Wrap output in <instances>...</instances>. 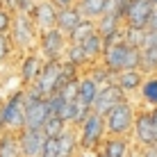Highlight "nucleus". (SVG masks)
<instances>
[{
	"label": "nucleus",
	"instance_id": "nucleus-39",
	"mask_svg": "<svg viewBox=\"0 0 157 157\" xmlns=\"http://www.w3.org/2000/svg\"><path fill=\"white\" fill-rule=\"evenodd\" d=\"M150 114H153V123H155V132H157V107H155V109H150Z\"/></svg>",
	"mask_w": 157,
	"mask_h": 157
},
{
	"label": "nucleus",
	"instance_id": "nucleus-26",
	"mask_svg": "<svg viewBox=\"0 0 157 157\" xmlns=\"http://www.w3.org/2000/svg\"><path fill=\"white\" fill-rule=\"evenodd\" d=\"M139 71L144 75H157V46L141 50V66Z\"/></svg>",
	"mask_w": 157,
	"mask_h": 157
},
{
	"label": "nucleus",
	"instance_id": "nucleus-17",
	"mask_svg": "<svg viewBox=\"0 0 157 157\" xmlns=\"http://www.w3.org/2000/svg\"><path fill=\"white\" fill-rule=\"evenodd\" d=\"M98 91H100V86L96 84V80L91 78V75H86L82 73L80 75V80H78V100L80 105H84V107H94V102H96V96H98Z\"/></svg>",
	"mask_w": 157,
	"mask_h": 157
},
{
	"label": "nucleus",
	"instance_id": "nucleus-10",
	"mask_svg": "<svg viewBox=\"0 0 157 157\" xmlns=\"http://www.w3.org/2000/svg\"><path fill=\"white\" fill-rule=\"evenodd\" d=\"M50 118L48 98H36L25 91V128L28 130H43L46 121Z\"/></svg>",
	"mask_w": 157,
	"mask_h": 157
},
{
	"label": "nucleus",
	"instance_id": "nucleus-40",
	"mask_svg": "<svg viewBox=\"0 0 157 157\" xmlns=\"http://www.w3.org/2000/svg\"><path fill=\"white\" fill-rule=\"evenodd\" d=\"M5 132H7V130H5V125H2V121H0V137H2Z\"/></svg>",
	"mask_w": 157,
	"mask_h": 157
},
{
	"label": "nucleus",
	"instance_id": "nucleus-22",
	"mask_svg": "<svg viewBox=\"0 0 157 157\" xmlns=\"http://www.w3.org/2000/svg\"><path fill=\"white\" fill-rule=\"evenodd\" d=\"M78 12L84 21H98L100 16H105V9H107V0H78Z\"/></svg>",
	"mask_w": 157,
	"mask_h": 157
},
{
	"label": "nucleus",
	"instance_id": "nucleus-6",
	"mask_svg": "<svg viewBox=\"0 0 157 157\" xmlns=\"http://www.w3.org/2000/svg\"><path fill=\"white\" fill-rule=\"evenodd\" d=\"M59 75H62V62H46L39 80L34 84H30L25 91L30 96H36V98H50L52 94H59V89H62Z\"/></svg>",
	"mask_w": 157,
	"mask_h": 157
},
{
	"label": "nucleus",
	"instance_id": "nucleus-12",
	"mask_svg": "<svg viewBox=\"0 0 157 157\" xmlns=\"http://www.w3.org/2000/svg\"><path fill=\"white\" fill-rule=\"evenodd\" d=\"M43 64H46V59H43L36 50L21 55V62H18V80H21V86H23V89H28L30 84H34L36 80H39V75L43 71Z\"/></svg>",
	"mask_w": 157,
	"mask_h": 157
},
{
	"label": "nucleus",
	"instance_id": "nucleus-16",
	"mask_svg": "<svg viewBox=\"0 0 157 157\" xmlns=\"http://www.w3.org/2000/svg\"><path fill=\"white\" fill-rule=\"evenodd\" d=\"M132 146L130 137H107L98 148V157H132Z\"/></svg>",
	"mask_w": 157,
	"mask_h": 157
},
{
	"label": "nucleus",
	"instance_id": "nucleus-8",
	"mask_svg": "<svg viewBox=\"0 0 157 157\" xmlns=\"http://www.w3.org/2000/svg\"><path fill=\"white\" fill-rule=\"evenodd\" d=\"M132 144L134 148H153L157 146V132H155V123L150 109H139L137 112V121L132 128Z\"/></svg>",
	"mask_w": 157,
	"mask_h": 157
},
{
	"label": "nucleus",
	"instance_id": "nucleus-43",
	"mask_svg": "<svg viewBox=\"0 0 157 157\" xmlns=\"http://www.w3.org/2000/svg\"><path fill=\"white\" fill-rule=\"evenodd\" d=\"M0 7H5V5H2V0H0Z\"/></svg>",
	"mask_w": 157,
	"mask_h": 157
},
{
	"label": "nucleus",
	"instance_id": "nucleus-7",
	"mask_svg": "<svg viewBox=\"0 0 157 157\" xmlns=\"http://www.w3.org/2000/svg\"><path fill=\"white\" fill-rule=\"evenodd\" d=\"M66 48H68V36L62 34V32L55 28V30L41 32L39 46H36V52H39L46 62H62Z\"/></svg>",
	"mask_w": 157,
	"mask_h": 157
},
{
	"label": "nucleus",
	"instance_id": "nucleus-25",
	"mask_svg": "<svg viewBox=\"0 0 157 157\" xmlns=\"http://www.w3.org/2000/svg\"><path fill=\"white\" fill-rule=\"evenodd\" d=\"M0 157H23L16 132H5L0 137Z\"/></svg>",
	"mask_w": 157,
	"mask_h": 157
},
{
	"label": "nucleus",
	"instance_id": "nucleus-4",
	"mask_svg": "<svg viewBox=\"0 0 157 157\" xmlns=\"http://www.w3.org/2000/svg\"><path fill=\"white\" fill-rule=\"evenodd\" d=\"M0 121L7 132H16L25 130V89L18 86L5 98L2 109H0Z\"/></svg>",
	"mask_w": 157,
	"mask_h": 157
},
{
	"label": "nucleus",
	"instance_id": "nucleus-15",
	"mask_svg": "<svg viewBox=\"0 0 157 157\" xmlns=\"http://www.w3.org/2000/svg\"><path fill=\"white\" fill-rule=\"evenodd\" d=\"M123 100H128V96L123 94L114 82H112L107 86H100V91H98V96H96V102H94V107H91V112L105 116L112 107H116L118 102H123Z\"/></svg>",
	"mask_w": 157,
	"mask_h": 157
},
{
	"label": "nucleus",
	"instance_id": "nucleus-1",
	"mask_svg": "<svg viewBox=\"0 0 157 157\" xmlns=\"http://www.w3.org/2000/svg\"><path fill=\"white\" fill-rule=\"evenodd\" d=\"M100 64L112 75H118L123 71H134L141 66V50L134 46H128L125 41H116L105 48Z\"/></svg>",
	"mask_w": 157,
	"mask_h": 157
},
{
	"label": "nucleus",
	"instance_id": "nucleus-9",
	"mask_svg": "<svg viewBox=\"0 0 157 157\" xmlns=\"http://www.w3.org/2000/svg\"><path fill=\"white\" fill-rule=\"evenodd\" d=\"M153 9L155 5L150 0H128V2H123V23H125V28L146 30L150 16H153Z\"/></svg>",
	"mask_w": 157,
	"mask_h": 157
},
{
	"label": "nucleus",
	"instance_id": "nucleus-19",
	"mask_svg": "<svg viewBox=\"0 0 157 157\" xmlns=\"http://www.w3.org/2000/svg\"><path fill=\"white\" fill-rule=\"evenodd\" d=\"M62 62L75 66L80 73H86V71H89V66L94 64V62L89 59V55L84 52L82 43H71V41H68V48H66V52H64V59H62Z\"/></svg>",
	"mask_w": 157,
	"mask_h": 157
},
{
	"label": "nucleus",
	"instance_id": "nucleus-41",
	"mask_svg": "<svg viewBox=\"0 0 157 157\" xmlns=\"http://www.w3.org/2000/svg\"><path fill=\"white\" fill-rule=\"evenodd\" d=\"M2 102H5V96L0 94V109H2Z\"/></svg>",
	"mask_w": 157,
	"mask_h": 157
},
{
	"label": "nucleus",
	"instance_id": "nucleus-38",
	"mask_svg": "<svg viewBox=\"0 0 157 157\" xmlns=\"http://www.w3.org/2000/svg\"><path fill=\"white\" fill-rule=\"evenodd\" d=\"M146 30H153V32H157V7L153 9V16H150V21H148V28Z\"/></svg>",
	"mask_w": 157,
	"mask_h": 157
},
{
	"label": "nucleus",
	"instance_id": "nucleus-33",
	"mask_svg": "<svg viewBox=\"0 0 157 157\" xmlns=\"http://www.w3.org/2000/svg\"><path fill=\"white\" fill-rule=\"evenodd\" d=\"M153 46H157V32H153V30H146L141 50H144V48H153Z\"/></svg>",
	"mask_w": 157,
	"mask_h": 157
},
{
	"label": "nucleus",
	"instance_id": "nucleus-20",
	"mask_svg": "<svg viewBox=\"0 0 157 157\" xmlns=\"http://www.w3.org/2000/svg\"><path fill=\"white\" fill-rule=\"evenodd\" d=\"M82 16H80L78 7H66V9H59L57 12V30L62 32V34L71 36L75 30H78V25L82 23Z\"/></svg>",
	"mask_w": 157,
	"mask_h": 157
},
{
	"label": "nucleus",
	"instance_id": "nucleus-2",
	"mask_svg": "<svg viewBox=\"0 0 157 157\" xmlns=\"http://www.w3.org/2000/svg\"><path fill=\"white\" fill-rule=\"evenodd\" d=\"M39 36L41 32L34 25L30 14H14V25H12V32H9V39L14 43L16 55H25V52L36 50Z\"/></svg>",
	"mask_w": 157,
	"mask_h": 157
},
{
	"label": "nucleus",
	"instance_id": "nucleus-5",
	"mask_svg": "<svg viewBox=\"0 0 157 157\" xmlns=\"http://www.w3.org/2000/svg\"><path fill=\"white\" fill-rule=\"evenodd\" d=\"M78 130V141H80V148L86 150V153H96L98 155V148L100 144L107 139V125H105V116L91 112L86 116V121L82 123Z\"/></svg>",
	"mask_w": 157,
	"mask_h": 157
},
{
	"label": "nucleus",
	"instance_id": "nucleus-27",
	"mask_svg": "<svg viewBox=\"0 0 157 157\" xmlns=\"http://www.w3.org/2000/svg\"><path fill=\"white\" fill-rule=\"evenodd\" d=\"M86 75H91V78L96 80V84H98V86H107V84L114 82V75L107 71V68L102 66L100 62H98V64H91L89 71H86Z\"/></svg>",
	"mask_w": 157,
	"mask_h": 157
},
{
	"label": "nucleus",
	"instance_id": "nucleus-34",
	"mask_svg": "<svg viewBox=\"0 0 157 157\" xmlns=\"http://www.w3.org/2000/svg\"><path fill=\"white\" fill-rule=\"evenodd\" d=\"M34 5H36V0H18V12L16 14H30Z\"/></svg>",
	"mask_w": 157,
	"mask_h": 157
},
{
	"label": "nucleus",
	"instance_id": "nucleus-14",
	"mask_svg": "<svg viewBox=\"0 0 157 157\" xmlns=\"http://www.w3.org/2000/svg\"><path fill=\"white\" fill-rule=\"evenodd\" d=\"M46 132L43 130H21L18 132V144H21V153L23 157H41L43 148H46Z\"/></svg>",
	"mask_w": 157,
	"mask_h": 157
},
{
	"label": "nucleus",
	"instance_id": "nucleus-44",
	"mask_svg": "<svg viewBox=\"0 0 157 157\" xmlns=\"http://www.w3.org/2000/svg\"><path fill=\"white\" fill-rule=\"evenodd\" d=\"M121 2H128V0H121Z\"/></svg>",
	"mask_w": 157,
	"mask_h": 157
},
{
	"label": "nucleus",
	"instance_id": "nucleus-31",
	"mask_svg": "<svg viewBox=\"0 0 157 157\" xmlns=\"http://www.w3.org/2000/svg\"><path fill=\"white\" fill-rule=\"evenodd\" d=\"M12 25H14V14L9 9L0 7V34H9L12 32Z\"/></svg>",
	"mask_w": 157,
	"mask_h": 157
},
{
	"label": "nucleus",
	"instance_id": "nucleus-3",
	"mask_svg": "<svg viewBox=\"0 0 157 157\" xmlns=\"http://www.w3.org/2000/svg\"><path fill=\"white\" fill-rule=\"evenodd\" d=\"M137 105L132 100H123L116 107H112L105 114V125H107V137H132V128L137 121Z\"/></svg>",
	"mask_w": 157,
	"mask_h": 157
},
{
	"label": "nucleus",
	"instance_id": "nucleus-21",
	"mask_svg": "<svg viewBox=\"0 0 157 157\" xmlns=\"http://www.w3.org/2000/svg\"><path fill=\"white\" fill-rule=\"evenodd\" d=\"M59 144V157H78L80 155V141H78V130L75 128H66L62 134L57 137Z\"/></svg>",
	"mask_w": 157,
	"mask_h": 157
},
{
	"label": "nucleus",
	"instance_id": "nucleus-13",
	"mask_svg": "<svg viewBox=\"0 0 157 157\" xmlns=\"http://www.w3.org/2000/svg\"><path fill=\"white\" fill-rule=\"evenodd\" d=\"M57 12L59 9L50 0H36V5L32 7L30 16H32V21H34V25L39 28V32H48V30L57 28Z\"/></svg>",
	"mask_w": 157,
	"mask_h": 157
},
{
	"label": "nucleus",
	"instance_id": "nucleus-42",
	"mask_svg": "<svg viewBox=\"0 0 157 157\" xmlns=\"http://www.w3.org/2000/svg\"><path fill=\"white\" fill-rule=\"evenodd\" d=\"M150 2H153V5H155V7H157V0H150Z\"/></svg>",
	"mask_w": 157,
	"mask_h": 157
},
{
	"label": "nucleus",
	"instance_id": "nucleus-18",
	"mask_svg": "<svg viewBox=\"0 0 157 157\" xmlns=\"http://www.w3.org/2000/svg\"><path fill=\"white\" fill-rule=\"evenodd\" d=\"M144 80H146V75L139 71V68H134V71H123V73L114 75V84H116V86H118V89H121L125 96L137 94V91L141 89Z\"/></svg>",
	"mask_w": 157,
	"mask_h": 157
},
{
	"label": "nucleus",
	"instance_id": "nucleus-23",
	"mask_svg": "<svg viewBox=\"0 0 157 157\" xmlns=\"http://www.w3.org/2000/svg\"><path fill=\"white\" fill-rule=\"evenodd\" d=\"M139 98L148 109L157 107V75H146L141 89H139Z\"/></svg>",
	"mask_w": 157,
	"mask_h": 157
},
{
	"label": "nucleus",
	"instance_id": "nucleus-28",
	"mask_svg": "<svg viewBox=\"0 0 157 157\" xmlns=\"http://www.w3.org/2000/svg\"><path fill=\"white\" fill-rule=\"evenodd\" d=\"M94 32H96V23H94V21H82V23L78 25V30L68 36V41H71V43H82L86 36H91Z\"/></svg>",
	"mask_w": 157,
	"mask_h": 157
},
{
	"label": "nucleus",
	"instance_id": "nucleus-11",
	"mask_svg": "<svg viewBox=\"0 0 157 157\" xmlns=\"http://www.w3.org/2000/svg\"><path fill=\"white\" fill-rule=\"evenodd\" d=\"M123 30H125V23H123L121 12H105V16H100L96 21V32L102 36L105 46H112V43L121 41Z\"/></svg>",
	"mask_w": 157,
	"mask_h": 157
},
{
	"label": "nucleus",
	"instance_id": "nucleus-32",
	"mask_svg": "<svg viewBox=\"0 0 157 157\" xmlns=\"http://www.w3.org/2000/svg\"><path fill=\"white\" fill-rule=\"evenodd\" d=\"M41 157H59V144H57V139H55V137H48L46 148H43Z\"/></svg>",
	"mask_w": 157,
	"mask_h": 157
},
{
	"label": "nucleus",
	"instance_id": "nucleus-29",
	"mask_svg": "<svg viewBox=\"0 0 157 157\" xmlns=\"http://www.w3.org/2000/svg\"><path fill=\"white\" fill-rule=\"evenodd\" d=\"M66 128H68V125L64 123L62 116H50V118L46 121V125H43V132H46V137H55V139H57Z\"/></svg>",
	"mask_w": 157,
	"mask_h": 157
},
{
	"label": "nucleus",
	"instance_id": "nucleus-37",
	"mask_svg": "<svg viewBox=\"0 0 157 157\" xmlns=\"http://www.w3.org/2000/svg\"><path fill=\"white\" fill-rule=\"evenodd\" d=\"M2 5H5V9H9L12 14L18 12V0H2Z\"/></svg>",
	"mask_w": 157,
	"mask_h": 157
},
{
	"label": "nucleus",
	"instance_id": "nucleus-24",
	"mask_svg": "<svg viewBox=\"0 0 157 157\" xmlns=\"http://www.w3.org/2000/svg\"><path fill=\"white\" fill-rule=\"evenodd\" d=\"M82 48H84V52L89 55V59L94 64H98L100 59H102V52H105V41H102V36L98 34V32H94L91 36H86V39L82 41Z\"/></svg>",
	"mask_w": 157,
	"mask_h": 157
},
{
	"label": "nucleus",
	"instance_id": "nucleus-35",
	"mask_svg": "<svg viewBox=\"0 0 157 157\" xmlns=\"http://www.w3.org/2000/svg\"><path fill=\"white\" fill-rule=\"evenodd\" d=\"M52 5H55L57 9H66V7H75L78 5V0H50Z\"/></svg>",
	"mask_w": 157,
	"mask_h": 157
},
{
	"label": "nucleus",
	"instance_id": "nucleus-36",
	"mask_svg": "<svg viewBox=\"0 0 157 157\" xmlns=\"http://www.w3.org/2000/svg\"><path fill=\"white\" fill-rule=\"evenodd\" d=\"M139 157H157V146H153V148H139Z\"/></svg>",
	"mask_w": 157,
	"mask_h": 157
},
{
	"label": "nucleus",
	"instance_id": "nucleus-30",
	"mask_svg": "<svg viewBox=\"0 0 157 157\" xmlns=\"http://www.w3.org/2000/svg\"><path fill=\"white\" fill-rule=\"evenodd\" d=\"M14 52L16 50H14V43H12V39H9V34H0V66H2Z\"/></svg>",
	"mask_w": 157,
	"mask_h": 157
}]
</instances>
